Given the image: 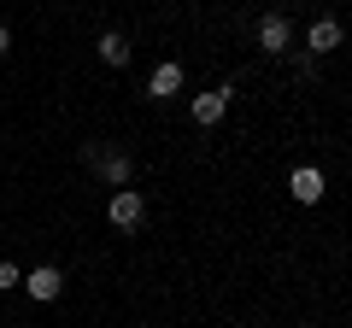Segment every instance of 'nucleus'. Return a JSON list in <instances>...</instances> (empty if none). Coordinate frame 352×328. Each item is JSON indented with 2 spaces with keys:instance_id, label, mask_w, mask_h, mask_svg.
I'll return each mask as SVG.
<instances>
[{
  "instance_id": "obj_10",
  "label": "nucleus",
  "mask_w": 352,
  "mask_h": 328,
  "mask_svg": "<svg viewBox=\"0 0 352 328\" xmlns=\"http://www.w3.org/2000/svg\"><path fill=\"white\" fill-rule=\"evenodd\" d=\"M12 288H24V270H18V264H0V293H12Z\"/></svg>"
},
{
  "instance_id": "obj_2",
  "label": "nucleus",
  "mask_w": 352,
  "mask_h": 328,
  "mask_svg": "<svg viewBox=\"0 0 352 328\" xmlns=\"http://www.w3.org/2000/svg\"><path fill=\"white\" fill-rule=\"evenodd\" d=\"M106 223L112 229H141L147 223V200H141L135 188H118L112 200H106Z\"/></svg>"
},
{
  "instance_id": "obj_7",
  "label": "nucleus",
  "mask_w": 352,
  "mask_h": 328,
  "mask_svg": "<svg viewBox=\"0 0 352 328\" xmlns=\"http://www.w3.org/2000/svg\"><path fill=\"white\" fill-rule=\"evenodd\" d=\"M288 188H294V200H300V205H317V200H323V170L300 164V170L288 176Z\"/></svg>"
},
{
  "instance_id": "obj_11",
  "label": "nucleus",
  "mask_w": 352,
  "mask_h": 328,
  "mask_svg": "<svg viewBox=\"0 0 352 328\" xmlns=\"http://www.w3.org/2000/svg\"><path fill=\"white\" fill-rule=\"evenodd\" d=\"M6 47H12V30H6V24H0V59H6Z\"/></svg>"
},
{
  "instance_id": "obj_5",
  "label": "nucleus",
  "mask_w": 352,
  "mask_h": 328,
  "mask_svg": "<svg viewBox=\"0 0 352 328\" xmlns=\"http://www.w3.org/2000/svg\"><path fill=\"white\" fill-rule=\"evenodd\" d=\"M229 94H235V89H212V94H194V124H200V129H212L217 117L229 112Z\"/></svg>"
},
{
  "instance_id": "obj_1",
  "label": "nucleus",
  "mask_w": 352,
  "mask_h": 328,
  "mask_svg": "<svg viewBox=\"0 0 352 328\" xmlns=\"http://www.w3.org/2000/svg\"><path fill=\"white\" fill-rule=\"evenodd\" d=\"M82 159L94 164V176H106V188H129V176H135V164H129L124 147H94V141H88Z\"/></svg>"
},
{
  "instance_id": "obj_4",
  "label": "nucleus",
  "mask_w": 352,
  "mask_h": 328,
  "mask_svg": "<svg viewBox=\"0 0 352 328\" xmlns=\"http://www.w3.org/2000/svg\"><path fill=\"white\" fill-rule=\"evenodd\" d=\"M59 288H65V276L53 264H41V270H30V276H24V293H30V299H41V305L59 299Z\"/></svg>"
},
{
  "instance_id": "obj_3",
  "label": "nucleus",
  "mask_w": 352,
  "mask_h": 328,
  "mask_svg": "<svg viewBox=\"0 0 352 328\" xmlns=\"http://www.w3.org/2000/svg\"><path fill=\"white\" fill-rule=\"evenodd\" d=\"M258 47H264V53H288V47H294V24H288L282 12H264V18H258Z\"/></svg>"
},
{
  "instance_id": "obj_8",
  "label": "nucleus",
  "mask_w": 352,
  "mask_h": 328,
  "mask_svg": "<svg viewBox=\"0 0 352 328\" xmlns=\"http://www.w3.org/2000/svg\"><path fill=\"white\" fill-rule=\"evenodd\" d=\"M305 47H311V53H335L340 47V24H335V18H317L311 36H305Z\"/></svg>"
},
{
  "instance_id": "obj_9",
  "label": "nucleus",
  "mask_w": 352,
  "mask_h": 328,
  "mask_svg": "<svg viewBox=\"0 0 352 328\" xmlns=\"http://www.w3.org/2000/svg\"><path fill=\"white\" fill-rule=\"evenodd\" d=\"M100 59L106 65H129V41L118 36V30H106V36H100Z\"/></svg>"
},
{
  "instance_id": "obj_6",
  "label": "nucleus",
  "mask_w": 352,
  "mask_h": 328,
  "mask_svg": "<svg viewBox=\"0 0 352 328\" xmlns=\"http://www.w3.org/2000/svg\"><path fill=\"white\" fill-rule=\"evenodd\" d=\"M147 94L153 100H170V94H182V65H153V76H147Z\"/></svg>"
}]
</instances>
